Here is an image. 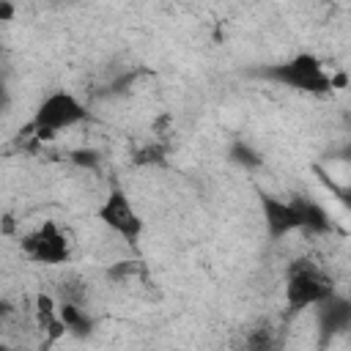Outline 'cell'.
<instances>
[{"instance_id": "1", "label": "cell", "mask_w": 351, "mask_h": 351, "mask_svg": "<svg viewBox=\"0 0 351 351\" xmlns=\"http://www.w3.org/2000/svg\"><path fill=\"white\" fill-rule=\"evenodd\" d=\"M88 118L85 104L69 93V90H52L49 96L41 99V104L33 112V132L38 140H49L55 134H60L63 129H71L77 123H82Z\"/></svg>"}, {"instance_id": "2", "label": "cell", "mask_w": 351, "mask_h": 351, "mask_svg": "<svg viewBox=\"0 0 351 351\" xmlns=\"http://www.w3.org/2000/svg\"><path fill=\"white\" fill-rule=\"evenodd\" d=\"M263 77L280 85H288L293 90H304V93H326L332 88V74H326L324 63L310 52H299L296 58L266 69Z\"/></svg>"}, {"instance_id": "3", "label": "cell", "mask_w": 351, "mask_h": 351, "mask_svg": "<svg viewBox=\"0 0 351 351\" xmlns=\"http://www.w3.org/2000/svg\"><path fill=\"white\" fill-rule=\"evenodd\" d=\"M329 296H335V291H332V282L324 271H318L310 263H302V266L291 269V274L285 280V304L293 313L304 310V307L324 304Z\"/></svg>"}, {"instance_id": "4", "label": "cell", "mask_w": 351, "mask_h": 351, "mask_svg": "<svg viewBox=\"0 0 351 351\" xmlns=\"http://www.w3.org/2000/svg\"><path fill=\"white\" fill-rule=\"evenodd\" d=\"M22 255L33 263L60 266V263L71 261V244H69L66 233L52 219H47L22 236Z\"/></svg>"}, {"instance_id": "5", "label": "cell", "mask_w": 351, "mask_h": 351, "mask_svg": "<svg viewBox=\"0 0 351 351\" xmlns=\"http://www.w3.org/2000/svg\"><path fill=\"white\" fill-rule=\"evenodd\" d=\"M96 217H99V222L104 228H110L115 236H121L129 244H134L140 239V233H143V217L137 214V208L132 206L126 192L118 189V186L110 189V195L101 200Z\"/></svg>"}, {"instance_id": "6", "label": "cell", "mask_w": 351, "mask_h": 351, "mask_svg": "<svg viewBox=\"0 0 351 351\" xmlns=\"http://www.w3.org/2000/svg\"><path fill=\"white\" fill-rule=\"evenodd\" d=\"M258 200H261L263 225L271 239H282L293 230H302V214L296 197H277L269 192H258Z\"/></svg>"}, {"instance_id": "7", "label": "cell", "mask_w": 351, "mask_h": 351, "mask_svg": "<svg viewBox=\"0 0 351 351\" xmlns=\"http://www.w3.org/2000/svg\"><path fill=\"white\" fill-rule=\"evenodd\" d=\"M296 200H299V214H302V230H307V233H326L332 228L326 211L318 203H313V200H307L302 195H296Z\"/></svg>"}, {"instance_id": "8", "label": "cell", "mask_w": 351, "mask_h": 351, "mask_svg": "<svg viewBox=\"0 0 351 351\" xmlns=\"http://www.w3.org/2000/svg\"><path fill=\"white\" fill-rule=\"evenodd\" d=\"M58 321L63 324V329L66 332H71V335H88L90 332V318H88V313L80 307V304H74V302H60L58 304Z\"/></svg>"}, {"instance_id": "9", "label": "cell", "mask_w": 351, "mask_h": 351, "mask_svg": "<svg viewBox=\"0 0 351 351\" xmlns=\"http://www.w3.org/2000/svg\"><path fill=\"white\" fill-rule=\"evenodd\" d=\"M244 351H277V337L266 324H258L247 329L244 335Z\"/></svg>"}, {"instance_id": "10", "label": "cell", "mask_w": 351, "mask_h": 351, "mask_svg": "<svg viewBox=\"0 0 351 351\" xmlns=\"http://www.w3.org/2000/svg\"><path fill=\"white\" fill-rule=\"evenodd\" d=\"M137 269H140L137 261H118V263L110 269V277H112V280H129V277L137 274Z\"/></svg>"}, {"instance_id": "11", "label": "cell", "mask_w": 351, "mask_h": 351, "mask_svg": "<svg viewBox=\"0 0 351 351\" xmlns=\"http://www.w3.org/2000/svg\"><path fill=\"white\" fill-rule=\"evenodd\" d=\"M71 159H74L77 165H82V167H96V162H99V156H96L93 151H74Z\"/></svg>"}, {"instance_id": "12", "label": "cell", "mask_w": 351, "mask_h": 351, "mask_svg": "<svg viewBox=\"0 0 351 351\" xmlns=\"http://www.w3.org/2000/svg\"><path fill=\"white\" fill-rule=\"evenodd\" d=\"M14 14H16V8H14L11 3L0 0V22H11V19H14Z\"/></svg>"}, {"instance_id": "13", "label": "cell", "mask_w": 351, "mask_h": 351, "mask_svg": "<svg viewBox=\"0 0 351 351\" xmlns=\"http://www.w3.org/2000/svg\"><path fill=\"white\" fill-rule=\"evenodd\" d=\"M11 310H14V307H11V304H8L5 299H0V318H5V315H11Z\"/></svg>"}, {"instance_id": "14", "label": "cell", "mask_w": 351, "mask_h": 351, "mask_svg": "<svg viewBox=\"0 0 351 351\" xmlns=\"http://www.w3.org/2000/svg\"><path fill=\"white\" fill-rule=\"evenodd\" d=\"M5 104H8V93H5V88L0 85V110H3Z\"/></svg>"}, {"instance_id": "15", "label": "cell", "mask_w": 351, "mask_h": 351, "mask_svg": "<svg viewBox=\"0 0 351 351\" xmlns=\"http://www.w3.org/2000/svg\"><path fill=\"white\" fill-rule=\"evenodd\" d=\"M0 351H11V346H5V343H0Z\"/></svg>"}]
</instances>
